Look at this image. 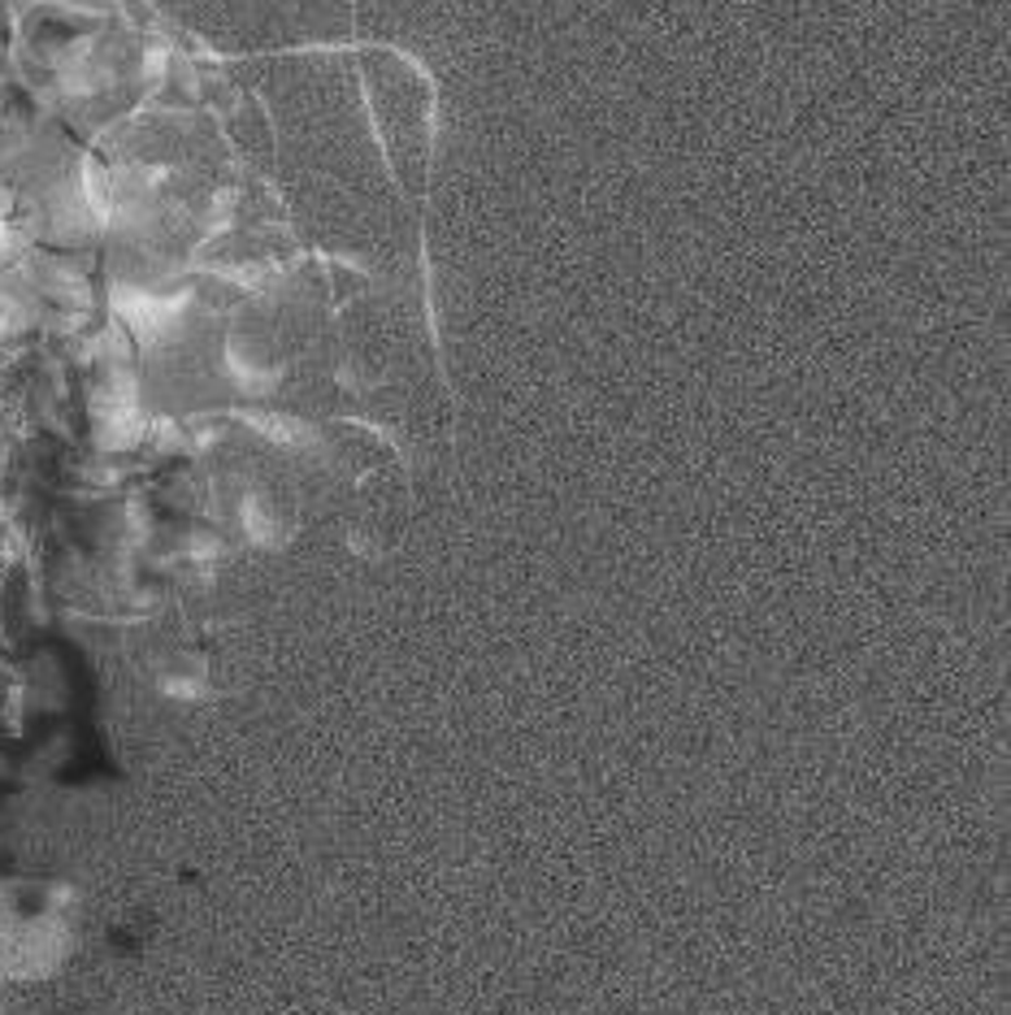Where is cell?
Returning a JSON list of instances; mask_svg holds the SVG:
<instances>
[{
	"label": "cell",
	"mask_w": 1011,
	"mask_h": 1015,
	"mask_svg": "<svg viewBox=\"0 0 1011 1015\" xmlns=\"http://www.w3.org/2000/svg\"><path fill=\"white\" fill-rule=\"evenodd\" d=\"M218 48H322L352 35V0H152Z\"/></svg>",
	"instance_id": "6da1fadb"
}]
</instances>
